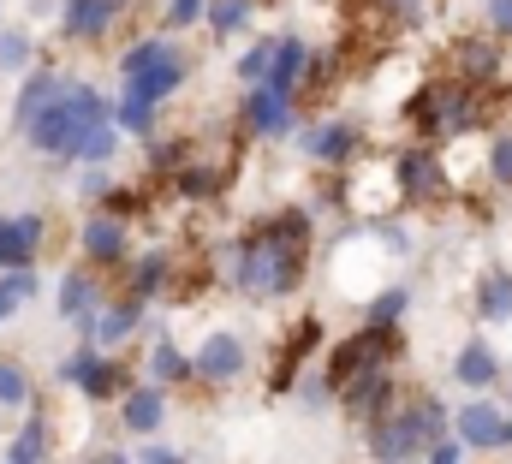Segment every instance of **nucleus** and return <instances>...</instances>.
Segmentation results:
<instances>
[{
  "instance_id": "79ce46f5",
  "label": "nucleus",
  "mask_w": 512,
  "mask_h": 464,
  "mask_svg": "<svg viewBox=\"0 0 512 464\" xmlns=\"http://www.w3.org/2000/svg\"><path fill=\"white\" fill-rule=\"evenodd\" d=\"M489 36H512V0H489Z\"/></svg>"
},
{
  "instance_id": "0eeeda50",
  "label": "nucleus",
  "mask_w": 512,
  "mask_h": 464,
  "mask_svg": "<svg viewBox=\"0 0 512 464\" xmlns=\"http://www.w3.org/2000/svg\"><path fill=\"white\" fill-rule=\"evenodd\" d=\"M340 203L352 209V215H364L370 227L387 221L405 197H399V173H393V155L387 161H358L352 173H346V185H340Z\"/></svg>"
},
{
  "instance_id": "ea45409f",
  "label": "nucleus",
  "mask_w": 512,
  "mask_h": 464,
  "mask_svg": "<svg viewBox=\"0 0 512 464\" xmlns=\"http://www.w3.org/2000/svg\"><path fill=\"white\" fill-rule=\"evenodd\" d=\"M489 179H495V185H512V131H501V137L489 143Z\"/></svg>"
},
{
  "instance_id": "20e7f679",
  "label": "nucleus",
  "mask_w": 512,
  "mask_h": 464,
  "mask_svg": "<svg viewBox=\"0 0 512 464\" xmlns=\"http://www.w3.org/2000/svg\"><path fill=\"white\" fill-rule=\"evenodd\" d=\"M399 328L387 334V328H358V334H346L340 346L328 351V393H340V387H352V381H364V375H382L399 363Z\"/></svg>"
},
{
  "instance_id": "f257e3e1",
  "label": "nucleus",
  "mask_w": 512,
  "mask_h": 464,
  "mask_svg": "<svg viewBox=\"0 0 512 464\" xmlns=\"http://www.w3.org/2000/svg\"><path fill=\"white\" fill-rule=\"evenodd\" d=\"M310 268V215L304 209H280L245 227L221 250V280L245 298V304H280L304 286Z\"/></svg>"
},
{
  "instance_id": "2f4dec72",
  "label": "nucleus",
  "mask_w": 512,
  "mask_h": 464,
  "mask_svg": "<svg viewBox=\"0 0 512 464\" xmlns=\"http://www.w3.org/2000/svg\"><path fill=\"white\" fill-rule=\"evenodd\" d=\"M274 42H280V36H256L251 48H245V54L233 60V78H239L245 90H256V84H268V72H274Z\"/></svg>"
},
{
  "instance_id": "c9c22d12",
  "label": "nucleus",
  "mask_w": 512,
  "mask_h": 464,
  "mask_svg": "<svg viewBox=\"0 0 512 464\" xmlns=\"http://www.w3.org/2000/svg\"><path fill=\"white\" fill-rule=\"evenodd\" d=\"M30 66H36V42H30V30L6 24V30H0V72H30Z\"/></svg>"
},
{
  "instance_id": "72a5a7b5",
  "label": "nucleus",
  "mask_w": 512,
  "mask_h": 464,
  "mask_svg": "<svg viewBox=\"0 0 512 464\" xmlns=\"http://www.w3.org/2000/svg\"><path fill=\"white\" fill-rule=\"evenodd\" d=\"M251 18H256V0H209V30L215 36H239V30H251Z\"/></svg>"
},
{
  "instance_id": "7ed1b4c3",
  "label": "nucleus",
  "mask_w": 512,
  "mask_h": 464,
  "mask_svg": "<svg viewBox=\"0 0 512 464\" xmlns=\"http://www.w3.org/2000/svg\"><path fill=\"white\" fill-rule=\"evenodd\" d=\"M405 119H411L417 137L447 143V137H459V131L477 125V90L459 84V78H429V84L405 102Z\"/></svg>"
},
{
  "instance_id": "de8ad7c7",
  "label": "nucleus",
  "mask_w": 512,
  "mask_h": 464,
  "mask_svg": "<svg viewBox=\"0 0 512 464\" xmlns=\"http://www.w3.org/2000/svg\"><path fill=\"white\" fill-rule=\"evenodd\" d=\"M501 447H512V417H507V435H501Z\"/></svg>"
},
{
  "instance_id": "412c9836",
  "label": "nucleus",
  "mask_w": 512,
  "mask_h": 464,
  "mask_svg": "<svg viewBox=\"0 0 512 464\" xmlns=\"http://www.w3.org/2000/svg\"><path fill=\"white\" fill-rule=\"evenodd\" d=\"M447 78H459V84H471V90H489V84L501 78V48H495V36H459Z\"/></svg>"
},
{
  "instance_id": "09e8293b",
  "label": "nucleus",
  "mask_w": 512,
  "mask_h": 464,
  "mask_svg": "<svg viewBox=\"0 0 512 464\" xmlns=\"http://www.w3.org/2000/svg\"><path fill=\"white\" fill-rule=\"evenodd\" d=\"M90 464H102V459H90Z\"/></svg>"
},
{
  "instance_id": "2eb2a0df",
  "label": "nucleus",
  "mask_w": 512,
  "mask_h": 464,
  "mask_svg": "<svg viewBox=\"0 0 512 464\" xmlns=\"http://www.w3.org/2000/svg\"><path fill=\"white\" fill-rule=\"evenodd\" d=\"M161 292H185V286H179V250L149 244V250H137L126 262V298L149 304V298H161Z\"/></svg>"
},
{
  "instance_id": "b1692460",
  "label": "nucleus",
  "mask_w": 512,
  "mask_h": 464,
  "mask_svg": "<svg viewBox=\"0 0 512 464\" xmlns=\"http://www.w3.org/2000/svg\"><path fill=\"white\" fill-rule=\"evenodd\" d=\"M143 375H149V387H191L197 381V369H191V351L179 346L173 334H155V346H149V357H143Z\"/></svg>"
},
{
  "instance_id": "f03ea898",
  "label": "nucleus",
  "mask_w": 512,
  "mask_h": 464,
  "mask_svg": "<svg viewBox=\"0 0 512 464\" xmlns=\"http://www.w3.org/2000/svg\"><path fill=\"white\" fill-rule=\"evenodd\" d=\"M441 441H447V405L435 393H405L387 417H376L364 429V447L376 464H417Z\"/></svg>"
},
{
  "instance_id": "c756f323",
  "label": "nucleus",
  "mask_w": 512,
  "mask_h": 464,
  "mask_svg": "<svg viewBox=\"0 0 512 464\" xmlns=\"http://www.w3.org/2000/svg\"><path fill=\"white\" fill-rule=\"evenodd\" d=\"M477 316L483 322H507L512 316V274L507 268H495V274L477 280Z\"/></svg>"
},
{
  "instance_id": "ddd939ff",
  "label": "nucleus",
  "mask_w": 512,
  "mask_h": 464,
  "mask_svg": "<svg viewBox=\"0 0 512 464\" xmlns=\"http://www.w3.org/2000/svg\"><path fill=\"white\" fill-rule=\"evenodd\" d=\"M48 256V215H0V274H24Z\"/></svg>"
},
{
  "instance_id": "f3484780",
  "label": "nucleus",
  "mask_w": 512,
  "mask_h": 464,
  "mask_svg": "<svg viewBox=\"0 0 512 464\" xmlns=\"http://www.w3.org/2000/svg\"><path fill=\"white\" fill-rule=\"evenodd\" d=\"M78 108H72V96L60 90V102L48 108V114L36 119L30 131H24V143L36 149V155H48V161H72V149H78Z\"/></svg>"
},
{
  "instance_id": "dca6fc26",
  "label": "nucleus",
  "mask_w": 512,
  "mask_h": 464,
  "mask_svg": "<svg viewBox=\"0 0 512 464\" xmlns=\"http://www.w3.org/2000/svg\"><path fill=\"white\" fill-rule=\"evenodd\" d=\"M239 131L245 137H292L298 131V102L292 96H274L268 84H256L245 90V102H239Z\"/></svg>"
},
{
  "instance_id": "58836bf2",
  "label": "nucleus",
  "mask_w": 512,
  "mask_h": 464,
  "mask_svg": "<svg viewBox=\"0 0 512 464\" xmlns=\"http://www.w3.org/2000/svg\"><path fill=\"white\" fill-rule=\"evenodd\" d=\"M108 197H114V173H108V167H78V203L102 209Z\"/></svg>"
},
{
  "instance_id": "e433bc0d",
  "label": "nucleus",
  "mask_w": 512,
  "mask_h": 464,
  "mask_svg": "<svg viewBox=\"0 0 512 464\" xmlns=\"http://www.w3.org/2000/svg\"><path fill=\"white\" fill-rule=\"evenodd\" d=\"M24 298H36V268L24 274H0V322H12L24 310Z\"/></svg>"
},
{
  "instance_id": "5701e85b",
  "label": "nucleus",
  "mask_w": 512,
  "mask_h": 464,
  "mask_svg": "<svg viewBox=\"0 0 512 464\" xmlns=\"http://www.w3.org/2000/svg\"><path fill=\"white\" fill-rule=\"evenodd\" d=\"M501 435H507V411L489 405V399H471V405L453 417V441H459V447H483V453H495Z\"/></svg>"
},
{
  "instance_id": "473e14b6",
  "label": "nucleus",
  "mask_w": 512,
  "mask_h": 464,
  "mask_svg": "<svg viewBox=\"0 0 512 464\" xmlns=\"http://www.w3.org/2000/svg\"><path fill=\"white\" fill-rule=\"evenodd\" d=\"M36 387H30V369L18 357H0V411H30Z\"/></svg>"
},
{
  "instance_id": "aec40b11",
  "label": "nucleus",
  "mask_w": 512,
  "mask_h": 464,
  "mask_svg": "<svg viewBox=\"0 0 512 464\" xmlns=\"http://www.w3.org/2000/svg\"><path fill=\"white\" fill-rule=\"evenodd\" d=\"M316 346H322V322H316V316H298V322H292V334L280 340L274 375H268V393H292V387H298V369L316 357Z\"/></svg>"
},
{
  "instance_id": "c85d7f7f",
  "label": "nucleus",
  "mask_w": 512,
  "mask_h": 464,
  "mask_svg": "<svg viewBox=\"0 0 512 464\" xmlns=\"http://www.w3.org/2000/svg\"><path fill=\"white\" fill-rule=\"evenodd\" d=\"M191 143H197V137H149V161H143L149 179H167V185H173V179L185 173V161H191Z\"/></svg>"
},
{
  "instance_id": "6e6552de",
  "label": "nucleus",
  "mask_w": 512,
  "mask_h": 464,
  "mask_svg": "<svg viewBox=\"0 0 512 464\" xmlns=\"http://www.w3.org/2000/svg\"><path fill=\"white\" fill-rule=\"evenodd\" d=\"M393 173H399V197H405L411 209H435V203L453 197V173H447V161H441L429 143L399 149V155H393Z\"/></svg>"
},
{
  "instance_id": "cd10ccee",
  "label": "nucleus",
  "mask_w": 512,
  "mask_h": 464,
  "mask_svg": "<svg viewBox=\"0 0 512 464\" xmlns=\"http://www.w3.org/2000/svg\"><path fill=\"white\" fill-rule=\"evenodd\" d=\"M143 316H149V304H137V298L108 304V310H102V322H96V351H102V346H126L131 334L143 328Z\"/></svg>"
},
{
  "instance_id": "f8f14e48",
  "label": "nucleus",
  "mask_w": 512,
  "mask_h": 464,
  "mask_svg": "<svg viewBox=\"0 0 512 464\" xmlns=\"http://www.w3.org/2000/svg\"><path fill=\"white\" fill-rule=\"evenodd\" d=\"M191 369H197V381L203 387H233L245 369H251V346L233 334V328H215V334H203L197 340V351H191Z\"/></svg>"
},
{
  "instance_id": "a19ab883",
  "label": "nucleus",
  "mask_w": 512,
  "mask_h": 464,
  "mask_svg": "<svg viewBox=\"0 0 512 464\" xmlns=\"http://www.w3.org/2000/svg\"><path fill=\"white\" fill-rule=\"evenodd\" d=\"M364 6H370V12H393L399 24H417V18H423V0H364Z\"/></svg>"
},
{
  "instance_id": "a878e982",
  "label": "nucleus",
  "mask_w": 512,
  "mask_h": 464,
  "mask_svg": "<svg viewBox=\"0 0 512 464\" xmlns=\"http://www.w3.org/2000/svg\"><path fill=\"white\" fill-rule=\"evenodd\" d=\"M48 459H54V417L30 405L24 429H18L12 447H6V464H48Z\"/></svg>"
},
{
  "instance_id": "a18cd8bd",
  "label": "nucleus",
  "mask_w": 512,
  "mask_h": 464,
  "mask_svg": "<svg viewBox=\"0 0 512 464\" xmlns=\"http://www.w3.org/2000/svg\"><path fill=\"white\" fill-rule=\"evenodd\" d=\"M114 6H120V12H126V18H131V12H143L149 0H114Z\"/></svg>"
},
{
  "instance_id": "9d476101",
  "label": "nucleus",
  "mask_w": 512,
  "mask_h": 464,
  "mask_svg": "<svg viewBox=\"0 0 512 464\" xmlns=\"http://www.w3.org/2000/svg\"><path fill=\"white\" fill-rule=\"evenodd\" d=\"M298 149H304L316 167H334V173L346 167V173H352V167L364 161V125H358V119H316V125L298 131Z\"/></svg>"
},
{
  "instance_id": "393cba45",
  "label": "nucleus",
  "mask_w": 512,
  "mask_h": 464,
  "mask_svg": "<svg viewBox=\"0 0 512 464\" xmlns=\"http://www.w3.org/2000/svg\"><path fill=\"white\" fill-rule=\"evenodd\" d=\"M120 423H126V435H155L167 423V393L149 387V381H137L126 399H120Z\"/></svg>"
},
{
  "instance_id": "49530a36",
  "label": "nucleus",
  "mask_w": 512,
  "mask_h": 464,
  "mask_svg": "<svg viewBox=\"0 0 512 464\" xmlns=\"http://www.w3.org/2000/svg\"><path fill=\"white\" fill-rule=\"evenodd\" d=\"M102 464H131L126 453H102Z\"/></svg>"
},
{
  "instance_id": "37998d69",
  "label": "nucleus",
  "mask_w": 512,
  "mask_h": 464,
  "mask_svg": "<svg viewBox=\"0 0 512 464\" xmlns=\"http://www.w3.org/2000/svg\"><path fill=\"white\" fill-rule=\"evenodd\" d=\"M131 464H185V459H179L173 447H155V441H149V447H137V459Z\"/></svg>"
},
{
  "instance_id": "f704fd0d",
  "label": "nucleus",
  "mask_w": 512,
  "mask_h": 464,
  "mask_svg": "<svg viewBox=\"0 0 512 464\" xmlns=\"http://www.w3.org/2000/svg\"><path fill=\"white\" fill-rule=\"evenodd\" d=\"M114 149H120V125H102V131H84V137H78L72 161H78V167H108Z\"/></svg>"
},
{
  "instance_id": "423d86ee",
  "label": "nucleus",
  "mask_w": 512,
  "mask_h": 464,
  "mask_svg": "<svg viewBox=\"0 0 512 464\" xmlns=\"http://www.w3.org/2000/svg\"><path fill=\"white\" fill-rule=\"evenodd\" d=\"M60 381L66 387H78L90 405H108V399H126L131 387V369L120 363V357H108V351H96V346H78L66 363H60Z\"/></svg>"
},
{
  "instance_id": "7c9ffc66",
  "label": "nucleus",
  "mask_w": 512,
  "mask_h": 464,
  "mask_svg": "<svg viewBox=\"0 0 512 464\" xmlns=\"http://www.w3.org/2000/svg\"><path fill=\"white\" fill-rule=\"evenodd\" d=\"M411 310V292L405 286H382V292H370V304H364V328H399V316Z\"/></svg>"
},
{
  "instance_id": "39448f33",
  "label": "nucleus",
  "mask_w": 512,
  "mask_h": 464,
  "mask_svg": "<svg viewBox=\"0 0 512 464\" xmlns=\"http://www.w3.org/2000/svg\"><path fill=\"white\" fill-rule=\"evenodd\" d=\"M233 173H239V143H215V149L191 143V161L173 179V197L179 203H221L227 185H233Z\"/></svg>"
},
{
  "instance_id": "a211bd4d",
  "label": "nucleus",
  "mask_w": 512,
  "mask_h": 464,
  "mask_svg": "<svg viewBox=\"0 0 512 464\" xmlns=\"http://www.w3.org/2000/svg\"><path fill=\"white\" fill-rule=\"evenodd\" d=\"M191 78V54L185 48H173L167 60H155L149 72H137V78H126V90H120V102H143V108H161L179 84Z\"/></svg>"
},
{
  "instance_id": "4c0bfd02",
  "label": "nucleus",
  "mask_w": 512,
  "mask_h": 464,
  "mask_svg": "<svg viewBox=\"0 0 512 464\" xmlns=\"http://www.w3.org/2000/svg\"><path fill=\"white\" fill-rule=\"evenodd\" d=\"M203 18H209V0H167V6H161V36L191 30V24H203Z\"/></svg>"
},
{
  "instance_id": "4468645a",
  "label": "nucleus",
  "mask_w": 512,
  "mask_h": 464,
  "mask_svg": "<svg viewBox=\"0 0 512 464\" xmlns=\"http://www.w3.org/2000/svg\"><path fill=\"white\" fill-rule=\"evenodd\" d=\"M54 12H60V36L78 42V48H102V42L126 24V12H120L114 0H60Z\"/></svg>"
},
{
  "instance_id": "4be33fe9",
  "label": "nucleus",
  "mask_w": 512,
  "mask_h": 464,
  "mask_svg": "<svg viewBox=\"0 0 512 464\" xmlns=\"http://www.w3.org/2000/svg\"><path fill=\"white\" fill-rule=\"evenodd\" d=\"M310 60H316V48L304 42V36H280L274 42V72H268V90L274 96H304V78H310Z\"/></svg>"
},
{
  "instance_id": "c03bdc74",
  "label": "nucleus",
  "mask_w": 512,
  "mask_h": 464,
  "mask_svg": "<svg viewBox=\"0 0 512 464\" xmlns=\"http://www.w3.org/2000/svg\"><path fill=\"white\" fill-rule=\"evenodd\" d=\"M429 464H465V447L459 441H441V447H429Z\"/></svg>"
},
{
  "instance_id": "1a4fd4ad",
  "label": "nucleus",
  "mask_w": 512,
  "mask_h": 464,
  "mask_svg": "<svg viewBox=\"0 0 512 464\" xmlns=\"http://www.w3.org/2000/svg\"><path fill=\"white\" fill-rule=\"evenodd\" d=\"M78 250H84V268H96V274H114V268H126L131 256V221L120 215H108V209H90L84 221H78Z\"/></svg>"
},
{
  "instance_id": "9b49d317",
  "label": "nucleus",
  "mask_w": 512,
  "mask_h": 464,
  "mask_svg": "<svg viewBox=\"0 0 512 464\" xmlns=\"http://www.w3.org/2000/svg\"><path fill=\"white\" fill-rule=\"evenodd\" d=\"M54 304H60V316L84 334V346H96V322H102V310H108V286H102V274H96V268H84V262H78V268H66V274H60V298H54Z\"/></svg>"
},
{
  "instance_id": "bb28decb",
  "label": "nucleus",
  "mask_w": 512,
  "mask_h": 464,
  "mask_svg": "<svg viewBox=\"0 0 512 464\" xmlns=\"http://www.w3.org/2000/svg\"><path fill=\"white\" fill-rule=\"evenodd\" d=\"M495 375H501L495 346H483V340H465L459 346V357H453V381L459 387H495Z\"/></svg>"
},
{
  "instance_id": "6ab92c4d",
  "label": "nucleus",
  "mask_w": 512,
  "mask_h": 464,
  "mask_svg": "<svg viewBox=\"0 0 512 464\" xmlns=\"http://www.w3.org/2000/svg\"><path fill=\"white\" fill-rule=\"evenodd\" d=\"M60 90H66V72H60L54 60L30 66V72H24V84H18V102H12V125H18V131H30L36 119L60 102Z\"/></svg>"
}]
</instances>
